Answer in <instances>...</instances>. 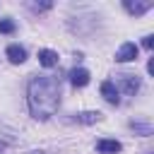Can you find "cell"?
I'll use <instances>...</instances> for the list:
<instances>
[{
  "instance_id": "6da1fadb",
  "label": "cell",
  "mask_w": 154,
  "mask_h": 154,
  "mask_svg": "<svg viewBox=\"0 0 154 154\" xmlns=\"http://www.w3.org/2000/svg\"><path fill=\"white\" fill-rule=\"evenodd\" d=\"M60 106V82L48 75H38L29 82V108L36 120H48Z\"/></svg>"
},
{
  "instance_id": "7a4b0ae2",
  "label": "cell",
  "mask_w": 154,
  "mask_h": 154,
  "mask_svg": "<svg viewBox=\"0 0 154 154\" xmlns=\"http://www.w3.org/2000/svg\"><path fill=\"white\" fill-rule=\"evenodd\" d=\"M113 84H116L118 91L123 89L128 96H135L137 89H140V77H137V75H130V72H123V75H118V79H116Z\"/></svg>"
},
{
  "instance_id": "3957f363",
  "label": "cell",
  "mask_w": 154,
  "mask_h": 154,
  "mask_svg": "<svg viewBox=\"0 0 154 154\" xmlns=\"http://www.w3.org/2000/svg\"><path fill=\"white\" fill-rule=\"evenodd\" d=\"M135 58H137V46L130 43V41L123 43V46L116 51V60H118V63H130V60H135Z\"/></svg>"
},
{
  "instance_id": "277c9868",
  "label": "cell",
  "mask_w": 154,
  "mask_h": 154,
  "mask_svg": "<svg viewBox=\"0 0 154 154\" xmlns=\"http://www.w3.org/2000/svg\"><path fill=\"white\" fill-rule=\"evenodd\" d=\"M118 94H120V91L116 89V84H113V82H108V79H106V82H101V96H103L108 103L118 106V103H120V96H118Z\"/></svg>"
},
{
  "instance_id": "5b68a950",
  "label": "cell",
  "mask_w": 154,
  "mask_h": 154,
  "mask_svg": "<svg viewBox=\"0 0 154 154\" xmlns=\"http://www.w3.org/2000/svg\"><path fill=\"white\" fill-rule=\"evenodd\" d=\"M70 82H72V87H87V84H89V70H84V67H72V70H70Z\"/></svg>"
},
{
  "instance_id": "8992f818",
  "label": "cell",
  "mask_w": 154,
  "mask_h": 154,
  "mask_svg": "<svg viewBox=\"0 0 154 154\" xmlns=\"http://www.w3.org/2000/svg\"><path fill=\"white\" fill-rule=\"evenodd\" d=\"M5 55H7V58H10V63H14V65H19V63H24V60H26V51H24L19 43H12V46H7Z\"/></svg>"
},
{
  "instance_id": "52a82bcc",
  "label": "cell",
  "mask_w": 154,
  "mask_h": 154,
  "mask_svg": "<svg viewBox=\"0 0 154 154\" xmlns=\"http://www.w3.org/2000/svg\"><path fill=\"white\" fill-rule=\"evenodd\" d=\"M96 149H99L101 154H118V152L123 149V144H120L118 140H99V142H96Z\"/></svg>"
},
{
  "instance_id": "ba28073f",
  "label": "cell",
  "mask_w": 154,
  "mask_h": 154,
  "mask_svg": "<svg viewBox=\"0 0 154 154\" xmlns=\"http://www.w3.org/2000/svg\"><path fill=\"white\" fill-rule=\"evenodd\" d=\"M123 7H125L130 14H144V12H149V10L154 7V2H132V0H125Z\"/></svg>"
},
{
  "instance_id": "9c48e42d",
  "label": "cell",
  "mask_w": 154,
  "mask_h": 154,
  "mask_svg": "<svg viewBox=\"0 0 154 154\" xmlns=\"http://www.w3.org/2000/svg\"><path fill=\"white\" fill-rule=\"evenodd\" d=\"M38 63L43 67H53V65H58V53L51 51V48H41L38 51Z\"/></svg>"
},
{
  "instance_id": "30bf717a",
  "label": "cell",
  "mask_w": 154,
  "mask_h": 154,
  "mask_svg": "<svg viewBox=\"0 0 154 154\" xmlns=\"http://www.w3.org/2000/svg\"><path fill=\"white\" fill-rule=\"evenodd\" d=\"M77 120H79V123L91 125V123H99V120H101V113H99V111H84V113H79V116H77Z\"/></svg>"
},
{
  "instance_id": "8fae6325",
  "label": "cell",
  "mask_w": 154,
  "mask_h": 154,
  "mask_svg": "<svg viewBox=\"0 0 154 154\" xmlns=\"http://www.w3.org/2000/svg\"><path fill=\"white\" fill-rule=\"evenodd\" d=\"M17 26H14V22L12 19H0V34H12Z\"/></svg>"
},
{
  "instance_id": "7c38bea8",
  "label": "cell",
  "mask_w": 154,
  "mask_h": 154,
  "mask_svg": "<svg viewBox=\"0 0 154 154\" xmlns=\"http://www.w3.org/2000/svg\"><path fill=\"white\" fill-rule=\"evenodd\" d=\"M132 128H135V130H140L142 135H152V128H149V125H142V123H132Z\"/></svg>"
},
{
  "instance_id": "4fadbf2b",
  "label": "cell",
  "mask_w": 154,
  "mask_h": 154,
  "mask_svg": "<svg viewBox=\"0 0 154 154\" xmlns=\"http://www.w3.org/2000/svg\"><path fill=\"white\" fill-rule=\"evenodd\" d=\"M142 46H144L147 51H152V46H154V36H152V34H149V36H144V38H142Z\"/></svg>"
},
{
  "instance_id": "5bb4252c",
  "label": "cell",
  "mask_w": 154,
  "mask_h": 154,
  "mask_svg": "<svg viewBox=\"0 0 154 154\" xmlns=\"http://www.w3.org/2000/svg\"><path fill=\"white\" fill-rule=\"evenodd\" d=\"M5 149H7V144H5V142H0V154H2Z\"/></svg>"
}]
</instances>
